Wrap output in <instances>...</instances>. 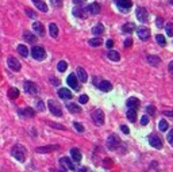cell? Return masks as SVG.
<instances>
[{
  "label": "cell",
  "instance_id": "cell-1",
  "mask_svg": "<svg viewBox=\"0 0 173 172\" xmlns=\"http://www.w3.org/2000/svg\"><path fill=\"white\" fill-rule=\"evenodd\" d=\"M11 153L19 163H24V160H26V149H24V146H22V145H15L14 148H12Z\"/></svg>",
  "mask_w": 173,
  "mask_h": 172
},
{
  "label": "cell",
  "instance_id": "cell-2",
  "mask_svg": "<svg viewBox=\"0 0 173 172\" xmlns=\"http://www.w3.org/2000/svg\"><path fill=\"white\" fill-rule=\"evenodd\" d=\"M91 117H92V121H93L95 125L101 126L103 124H104V113H103L100 109L93 110V111H92V115H91Z\"/></svg>",
  "mask_w": 173,
  "mask_h": 172
},
{
  "label": "cell",
  "instance_id": "cell-3",
  "mask_svg": "<svg viewBox=\"0 0 173 172\" xmlns=\"http://www.w3.org/2000/svg\"><path fill=\"white\" fill-rule=\"evenodd\" d=\"M31 56H32V58L42 61V60H45V57H46V52H45V49L41 48V46H34L31 49Z\"/></svg>",
  "mask_w": 173,
  "mask_h": 172
},
{
  "label": "cell",
  "instance_id": "cell-4",
  "mask_svg": "<svg viewBox=\"0 0 173 172\" xmlns=\"http://www.w3.org/2000/svg\"><path fill=\"white\" fill-rule=\"evenodd\" d=\"M119 144H121V140H119V137L116 134H111L108 137V140H107V146H108V149H111V150H116Z\"/></svg>",
  "mask_w": 173,
  "mask_h": 172
},
{
  "label": "cell",
  "instance_id": "cell-5",
  "mask_svg": "<svg viewBox=\"0 0 173 172\" xmlns=\"http://www.w3.org/2000/svg\"><path fill=\"white\" fill-rule=\"evenodd\" d=\"M49 110H50V113L53 114V115H56V117H61L62 115V110H61L60 107V104L57 103L56 100H49Z\"/></svg>",
  "mask_w": 173,
  "mask_h": 172
},
{
  "label": "cell",
  "instance_id": "cell-6",
  "mask_svg": "<svg viewBox=\"0 0 173 172\" xmlns=\"http://www.w3.org/2000/svg\"><path fill=\"white\" fill-rule=\"evenodd\" d=\"M115 3H116V6L119 7V10L122 12H129L131 6H133L131 0H115Z\"/></svg>",
  "mask_w": 173,
  "mask_h": 172
},
{
  "label": "cell",
  "instance_id": "cell-7",
  "mask_svg": "<svg viewBox=\"0 0 173 172\" xmlns=\"http://www.w3.org/2000/svg\"><path fill=\"white\" fill-rule=\"evenodd\" d=\"M149 144L156 149H161L162 148V141H161V138H160L157 134H151V136L149 137Z\"/></svg>",
  "mask_w": 173,
  "mask_h": 172
},
{
  "label": "cell",
  "instance_id": "cell-8",
  "mask_svg": "<svg viewBox=\"0 0 173 172\" xmlns=\"http://www.w3.org/2000/svg\"><path fill=\"white\" fill-rule=\"evenodd\" d=\"M137 18L138 20H141V22H147V19H149V12L145 7H138L137 8Z\"/></svg>",
  "mask_w": 173,
  "mask_h": 172
},
{
  "label": "cell",
  "instance_id": "cell-9",
  "mask_svg": "<svg viewBox=\"0 0 173 172\" xmlns=\"http://www.w3.org/2000/svg\"><path fill=\"white\" fill-rule=\"evenodd\" d=\"M67 83H68V85L71 87L72 89H75V91H79V80H77V77H76V75H69L68 76V79H67Z\"/></svg>",
  "mask_w": 173,
  "mask_h": 172
},
{
  "label": "cell",
  "instance_id": "cell-10",
  "mask_svg": "<svg viewBox=\"0 0 173 172\" xmlns=\"http://www.w3.org/2000/svg\"><path fill=\"white\" fill-rule=\"evenodd\" d=\"M137 33H138V37H139V39H141V41H147L150 38V30L147 27H145V26L139 27L137 30Z\"/></svg>",
  "mask_w": 173,
  "mask_h": 172
},
{
  "label": "cell",
  "instance_id": "cell-11",
  "mask_svg": "<svg viewBox=\"0 0 173 172\" xmlns=\"http://www.w3.org/2000/svg\"><path fill=\"white\" fill-rule=\"evenodd\" d=\"M60 164H61V167H64L65 169H71V171L76 169L75 164H73L72 160H71V159H68V157H61L60 159Z\"/></svg>",
  "mask_w": 173,
  "mask_h": 172
},
{
  "label": "cell",
  "instance_id": "cell-12",
  "mask_svg": "<svg viewBox=\"0 0 173 172\" xmlns=\"http://www.w3.org/2000/svg\"><path fill=\"white\" fill-rule=\"evenodd\" d=\"M7 65H8V68L12 69V71H15V72L20 71V63L15 58V57H10V58L7 60Z\"/></svg>",
  "mask_w": 173,
  "mask_h": 172
},
{
  "label": "cell",
  "instance_id": "cell-13",
  "mask_svg": "<svg viewBox=\"0 0 173 172\" xmlns=\"http://www.w3.org/2000/svg\"><path fill=\"white\" fill-rule=\"evenodd\" d=\"M24 89H26V92L31 94V95H35L37 92H38V87H37L35 83H32V81H24Z\"/></svg>",
  "mask_w": 173,
  "mask_h": 172
},
{
  "label": "cell",
  "instance_id": "cell-14",
  "mask_svg": "<svg viewBox=\"0 0 173 172\" xmlns=\"http://www.w3.org/2000/svg\"><path fill=\"white\" fill-rule=\"evenodd\" d=\"M60 146L58 145H47V146H39V148H37V152L38 153H50V152H54L57 150Z\"/></svg>",
  "mask_w": 173,
  "mask_h": 172
},
{
  "label": "cell",
  "instance_id": "cell-15",
  "mask_svg": "<svg viewBox=\"0 0 173 172\" xmlns=\"http://www.w3.org/2000/svg\"><path fill=\"white\" fill-rule=\"evenodd\" d=\"M76 77H77V80L81 81V83H86V80H88V75H86V72L84 71L83 68H77Z\"/></svg>",
  "mask_w": 173,
  "mask_h": 172
},
{
  "label": "cell",
  "instance_id": "cell-16",
  "mask_svg": "<svg viewBox=\"0 0 173 172\" xmlns=\"http://www.w3.org/2000/svg\"><path fill=\"white\" fill-rule=\"evenodd\" d=\"M86 11H88V14H91V15H96L100 12V6H99L97 3H92L86 7Z\"/></svg>",
  "mask_w": 173,
  "mask_h": 172
},
{
  "label": "cell",
  "instance_id": "cell-17",
  "mask_svg": "<svg viewBox=\"0 0 173 172\" xmlns=\"http://www.w3.org/2000/svg\"><path fill=\"white\" fill-rule=\"evenodd\" d=\"M99 88H100L101 91H104V92H108V91L112 89V84H111L108 80H103V81L99 83Z\"/></svg>",
  "mask_w": 173,
  "mask_h": 172
},
{
  "label": "cell",
  "instance_id": "cell-18",
  "mask_svg": "<svg viewBox=\"0 0 173 172\" xmlns=\"http://www.w3.org/2000/svg\"><path fill=\"white\" fill-rule=\"evenodd\" d=\"M58 96L61 99H72V92L67 88H61L58 89Z\"/></svg>",
  "mask_w": 173,
  "mask_h": 172
},
{
  "label": "cell",
  "instance_id": "cell-19",
  "mask_svg": "<svg viewBox=\"0 0 173 172\" xmlns=\"http://www.w3.org/2000/svg\"><path fill=\"white\" fill-rule=\"evenodd\" d=\"M32 30H34L35 33H38L39 35L45 34V27H43V24L41 22H34V23H32Z\"/></svg>",
  "mask_w": 173,
  "mask_h": 172
},
{
  "label": "cell",
  "instance_id": "cell-20",
  "mask_svg": "<svg viewBox=\"0 0 173 172\" xmlns=\"http://www.w3.org/2000/svg\"><path fill=\"white\" fill-rule=\"evenodd\" d=\"M147 61H149V64H151L153 67H158V65L161 64V58H160L158 56H154V54L147 56Z\"/></svg>",
  "mask_w": 173,
  "mask_h": 172
},
{
  "label": "cell",
  "instance_id": "cell-21",
  "mask_svg": "<svg viewBox=\"0 0 173 172\" xmlns=\"http://www.w3.org/2000/svg\"><path fill=\"white\" fill-rule=\"evenodd\" d=\"M127 106H129V109H133L137 111V109L139 107V100L137 98H130V99L127 100Z\"/></svg>",
  "mask_w": 173,
  "mask_h": 172
},
{
  "label": "cell",
  "instance_id": "cell-22",
  "mask_svg": "<svg viewBox=\"0 0 173 172\" xmlns=\"http://www.w3.org/2000/svg\"><path fill=\"white\" fill-rule=\"evenodd\" d=\"M135 30V24L134 23H125L122 26V31L125 33V34H130V33H133Z\"/></svg>",
  "mask_w": 173,
  "mask_h": 172
},
{
  "label": "cell",
  "instance_id": "cell-23",
  "mask_svg": "<svg viewBox=\"0 0 173 172\" xmlns=\"http://www.w3.org/2000/svg\"><path fill=\"white\" fill-rule=\"evenodd\" d=\"M35 4V7L38 8L39 11H42V12H46L47 11V6H46V3L42 2V0H32Z\"/></svg>",
  "mask_w": 173,
  "mask_h": 172
},
{
  "label": "cell",
  "instance_id": "cell-24",
  "mask_svg": "<svg viewBox=\"0 0 173 172\" xmlns=\"http://www.w3.org/2000/svg\"><path fill=\"white\" fill-rule=\"evenodd\" d=\"M71 154H72V159H73V160H75L76 163L81 161V153H80V150L77 149V148H72V149H71Z\"/></svg>",
  "mask_w": 173,
  "mask_h": 172
},
{
  "label": "cell",
  "instance_id": "cell-25",
  "mask_svg": "<svg viewBox=\"0 0 173 172\" xmlns=\"http://www.w3.org/2000/svg\"><path fill=\"white\" fill-rule=\"evenodd\" d=\"M49 33H50V35L53 38H57V37H58V27H57V24H54V23L49 24Z\"/></svg>",
  "mask_w": 173,
  "mask_h": 172
},
{
  "label": "cell",
  "instance_id": "cell-26",
  "mask_svg": "<svg viewBox=\"0 0 173 172\" xmlns=\"http://www.w3.org/2000/svg\"><path fill=\"white\" fill-rule=\"evenodd\" d=\"M92 33H93L95 35H101L103 33H104V26H103L101 23H97L96 26H93Z\"/></svg>",
  "mask_w": 173,
  "mask_h": 172
},
{
  "label": "cell",
  "instance_id": "cell-27",
  "mask_svg": "<svg viewBox=\"0 0 173 172\" xmlns=\"http://www.w3.org/2000/svg\"><path fill=\"white\" fill-rule=\"evenodd\" d=\"M73 15L79 16V18H85L88 15V12H86V10H83V8H75L73 10Z\"/></svg>",
  "mask_w": 173,
  "mask_h": 172
},
{
  "label": "cell",
  "instance_id": "cell-28",
  "mask_svg": "<svg viewBox=\"0 0 173 172\" xmlns=\"http://www.w3.org/2000/svg\"><path fill=\"white\" fill-rule=\"evenodd\" d=\"M67 107H68V110H69V113H72V114H79V113L81 111V109H80L76 103H71V104H68Z\"/></svg>",
  "mask_w": 173,
  "mask_h": 172
},
{
  "label": "cell",
  "instance_id": "cell-29",
  "mask_svg": "<svg viewBox=\"0 0 173 172\" xmlns=\"http://www.w3.org/2000/svg\"><path fill=\"white\" fill-rule=\"evenodd\" d=\"M107 57H108L110 60H112V61H119V60H121V54H119L118 52H115V50H110L108 54H107Z\"/></svg>",
  "mask_w": 173,
  "mask_h": 172
},
{
  "label": "cell",
  "instance_id": "cell-30",
  "mask_svg": "<svg viewBox=\"0 0 173 172\" xmlns=\"http://www.w3.org/2000/svg\"><path fill=\"white\" fill-rule=\"evenodd\" d=\"M19 114H20V115H26V117H34V115H35L34 110H32V109H30V107L20 110V111H19Z\"/></svg>",
  "mask_w": 173,
  "mask_h": 172
},
{
  "label": "cell",
  "instance_id": "cell-31",
  "mask_svg": "<svg viewBox=\"0 0 173 172\" xmlns=\"http://www.w3.org/2000/svg\"><path fill=\"white\" fill-rule=\"evenodd\" d=\"M127 118H129L130 122H135L137 121V111L133 109H129V111H127Z\"/></svg>",
  "mask_w": 173,
  "mask_h": 172
},
{
  "label": "cell",
  "instance_id": "cell-32",
  "mask_svg": "<svg viewBox=\"0 0 173 172\" xmlns=\"http://www.w3.org/2000/svg\"><path fill=\"white\" fill-rule=\"evenodd\" d=\"M23 38L27 41V42H31V43H34L35 41H37V37L34 34H31V33H24L23 34Z\"/></svg>",
  "mask_w": 173,
  "mask_h": 172
},
{
  "label": "cell",
  "instance_id": "cell-33",
  "mask_svg": "<svg viewBox=\"0 0 173 172\" xmlns=\"http://www.w3.org/2000/svg\"><path fill=\"white\" fill-rule=\"evenodd\" d=\"M18 52H19V54L23 56V57H27L28 56V49H27V46H24V45H19V46H18Z\"/></svg>",
  "mask_w": 173,
  "mask_h": 172
},
{
  "label": "cell",
  "instance_id": "cell-34",
  "mask_svg": "<svg viewBox=\"0 0 173 172\" xmlns=\"http://www.w3.org/2000/svg\"><path fill=\"white\" fill-rule=\"evenodd\" d=\"M101 43H103L101 38H92V39H89V45H91V46H93V48L100 46Z\"/></svg>",
  "mask_w": 173,
  "mask_h": 172
},
{
  "label": "cell",
  "instance_id": "cell-35",
  "mask_svg": "<svg viewBox=\"0 0 173 172\" xmlns=\"http://www.w3.org/2000/svg\"><path fill=\"white\" fill-rule=\"evenodd\" d=\"M8 96H10L11 99L18 98L19 96V89L18 88H10V91H8Z\"/></svg>",
  "mask_w": 173,
  "mask_h": 172
},
{
  "label": "cell",
  "instance_id": "cell-36",
  "mask_svg": "<svg viewBox=\"0 0 173 172\" xmlns=\"http://www.w3.org/2000/svg\"><path fill=\"white\" fill-rule=\"evenodd\" d=\"M57 68H58V71L60 72H65L68 69V64H67V61H60L58 65H57Z\"/></svg>",
  "mask_w": 173,
  "mask_h": 172
},
{
  "label": "cell",
  "instance_id": "cell-37",
  "mask_svg": "<svg viewBox=\"0 0 173 172\" xmlns=\"http://www.w3.org/2000/svg\"><path fill=\"white\" fill-rule=\"evenodd\" d=\"M156 41H157L158 45H161V46H165V45H166V39H165V37H162L161 34H158L157 37H156Z\"/></svg>",
  "mask_w": 173,
  "mask_h": 172
},
{
  "label": "cell",
  "instance_id": "cell-38",
  "mask_svg": "<svg viewBox=\"0 0 173 172\" xmlns=\"http://www.w3.org/2000/svg\"><path fill=\"white\" fill-rule=\"evenodd\" d=\"M168 126H169V125H168V122H166L165 119H162V121L158 124V129L161 130V132H165V130L168 129Z\"/></svg>",
  "mask_w": 173,
  "mask_h": 172
},
{
  "label": "cell",
  "instance_id": "cell-39",
  "mask_svg": "<svg viewBox=\"0 0 173 172\" xmlns=\"http://www.w3.org/2000/svg\"><path fill=\"white\" fill-rule=\"evenodd\" d=\"M165 30H166V34L169 37H173V23H168L165 26Z\"/></svg>",
  "mask_w": 173,
  "mask_h": 172
},
{
  "label": "cell",
  "instance_id": "cell-40",
  "mask_svg": "<svg viewBox=\"0 0 173 172\" xmlns=\"http://www.w3.org/2000/svg\"><path fill=\"white\" fill-rule=\"evenodd\" d=\"M73 128H75L79 133H83L84 132V126L81 125V124H79V122H75V124H73Z\"/></svg>",
  "mask_w": 173,
  "mask_h": 172
},
{
  "label": "cell",
  "instance_id": "cell-41",
  "mask_svg": "<svg viewBox=\"0 0 173 172\" xmlns=\"http://www.w3.org/2000/svg\"><path fill=\"white\" fill-rule=\"evenodd\" d=\"M49 125H50L52 128H56V129H60V130H67V129H65V126L58 125V124H53V122H49Z\"/></svg>",
  "mask_w": 173,
  "mask_h": 172
},
{
  "label": "cell",
  "instance_id": "cell-42",
  "mask_svg": "<svg viewBox=\"0 0 173 172\" xmlns=\"http://www.w3.org/2000/svg\"><path fill=\"white\" fill-rule=\"evenodd\" d=\"M146 111H147V114H150V115H154V113H156V107L154 106H147V109H146Z\"/></svg>",
  "mask_w": 173,
  "mask_h": 172
},
{
  "label": "cell",
  "instance_id": "cell-43",
  "mask_svg": "<svg viewBox=\"0 0 173 172\" xmlns=\"http://www.w3.org/2000/svg\"><path fill=\"white\" fill-rule=\"evenodd\" d=\"M89 100V98H88V95H81L80 98H79V102H80V103H86V102H88Z\"/></svg>",
  "mask_w": 173,
  "mask_h": 172
},
{
  "label": "cell",
  "instance_id": "cell-44",
  "mask_svg": "<svg viewBox=\"0 0 173 172\" xmlns=\"http://www.w3.org/2000/svg\"><path fill=\"white\" fill-rule=\"evenodd\" d=\"M147 124H149V117H147V115H143V117L141 118V125L145 126V125H147Z\"/></svg>",
  "mask_w": 173,
  "mask_h": 172
},
{
  "label": "cell",
  "instance_id": "cell-45",
  "mask_svg": "<svg viewBox=\"0 0 173 172\" xmlns=\"http://www.w3.org/2000/svg\"><path fill=\"white\" fill-rule=\"evenodd\" d=\"M54 7H62V0H52Z\"/></svg>",
  "mask_w": 173,
  "mask_h": 172
},
{
  "label": "cell",
  "instance_id": "cell-46",
  "mask_svg": "<svg viewBox=\"0 0 173 172\" xmlns=\"http://www.w3.org/2000/svg\"><path fill=\"white\" fill-rule=\"evenodd\" d=\"M168 141H169V144L171 145H173V130H171V132L169 133H168Z\"/></svg>",
  "mask_w": 173,
  "mask_h": 172
},
{
  "label": "cell",
  "instance_id": "cell-47",
  "mask_svg": "<svg viewBox=\"0 0 173 172\" xmlns=\"http://www.w3.org/2000/svg\"><path fill=\"white\" fill-rule=\"evenodd\" d=\"M37 107H38V110H39V111H43V110H45V104L42 103V102H37Z\"/></svg>",
  "mask_w": 173,
  "mask_h": 172
},
{
  "label": "cell",
  "instance_id": "cell-48",
  "mask_svg": "<svg viewBox=\"0 0 173 172\" xmlns=\"http://www.w3.org/2000/svg\"><path fill=\"white\" fill-rule=\"evenodd\" d=\"M121 130H122V132L125 133V134H129V133H130V130H129V128H127L126 125H122V126H121Z\"/></svg>",
  "mask_w": 173,
  "mask_h": 172
},
{
  "label": "cell",
  "instance_id": "cell-49",
  "mask_svg": "<svg viewBox=\"0 0 173 172\" xmlns=\"http://www.w3.org/2000/svg\"><path fill=\"white\" fill-rule=\"evenodd\" d=\"M131 45H133V41H131V38H127L125 41V48H130Z\"/></svg>",
  "mask_w": 173,
  "mask_h": 172
},
{
  "label": "cell",
  "instance_id": "cell-50",
  "mask_svg": "<svg viewBox=\"0 0 173 172\" xmlns=\"http://www.w3.org/2000/svg\"><path fill=\"white\" fill-rule=\"evenodd\" d=\"M104 167H112V160H111V159H106V160H104Z\"/></svg>",
  "mask_w": 173,
  "mask_h": 172
},
{
  "label": "cell",
  "instance_id": "cell-51",
  "mask_svg": "<svg viewBox=\"0 0 173 172\" xmlns=\"http://www.w3.org/2000/svg\"><path fill=\"white\" fill-rule=\"evenodd\" d=\"M156 24H157V27H162L164 20H162L161 18H157V20H156Z\"/></svg>",
  "mask_w": 173,
  "mask_h": 172
},
{
  "label": "cell",
  "instance_id": "cell-52",
  "mask_svg": "<svg viewBox=\"0 0 173 172\" xmlns=\"http://www.w3.org/2000/svg\"><path fill=\"white\" fill-rule=\"evenodd\" d=\"M26 14H27L28 16H31V18H35V14L30 10V8H26Z\"/></svg>",
  "mask_w": 173,
  "mask_h": 172
},
{
  "label": "cell",
  "instance_id": "cell-53",
  "mask_svg": "<svg viewBox=\"0 0 173 172\" xmlns=\"http://www.w3.org/2000/svg\"><path fill=\"white\" fill-rule=\"evenodd\" d=\"M106 46L108 48V49H111V48L114 46V41H112V39H108V41L106 42Z\"/></svg>",
  "mask_w": 173,
  "mask_h": 172
},
{
  "label": "cell",
  "instance_id": "cell-54",
  "mask_svg": "<svg viewBox=\"0 0 173 172\" xmlns=\"http://www.w3.org/2000/svg\"><path fill=\"white\" fill-rule=\"evenodd\" d=\"M86 0H73V3L77 4V6H81V4H84Z\"/></svg>",
  "mask_w": 173,
  "mask_h": 172
},
{
  "label": "cell",
  "instance_id": "cell-55",
  "mask_svg": "<svg viewBox=\"0 0 173 172\" xmlns=\"http://www.w3.org/2000/svg\"><path fill=\"white\" fill-rule=\"evenodd\" d=\"M169 72L173 73V61H171V63H169Z\"/></svg>",
  "mask_w": 173,
  "mask_h": 172
},
{
  "label": "cell",
  "instance_id": "cell-56",
  "mask_svg": "<svg viewBox=\"0 0 173 172\" xmlns=\"http://www.w3.org/2000/svg\"><path fill=\"white\" fill-rule=\"evenodd\" d=\"M164 114H165V115H168V117H173V111H165Z\"/></svg>",
  "mask_w": 173,
  "mask_h": 172
},
{
  "label": "cell",
  "instance_id": "cell-57",
  "mask_svg": "<svg viewBox=\"0 0 173 172\" xmlns=\"http://www.w3.org/2000/svg\"><path fill=\"white\" fill-rule=\"evenodd\" d=\"M79 172H88V169H86L85 167H81V168L79 169Z\"/></svg>",
  "mask_w": 173,
  "mask_h": 172
},
{
  "label": "cell",
  "instance_id": "cell-58",
  "mask_svg": "<svg viewBox=\"0 0 173 172\" xmlns=\"http://www.w3.org/2000/svg\"><path fill=\"white\" fill-rule=\"evenodd\" d=\"M50 81H52V83H54V84H60V81L58 80H54V79H52Z\"/></svg>",
  "mask_w": 173,
  "mask_h": 172
},
{
  "label": "cell",
  "instance_id": "cell-59",
  "mask_svg": "<svg viewBox=\"0 0 173 172\" xmlns=\"http://www.w3.org/2000/svg\"><path fill=\"white\" fill-rule=\"evenodd\" d=\"M171 3H172V4H173V0H172V2H171Z\"/></svg>",
  "mask_w": 173,
  "mask_h": 172
}]
</instances>
